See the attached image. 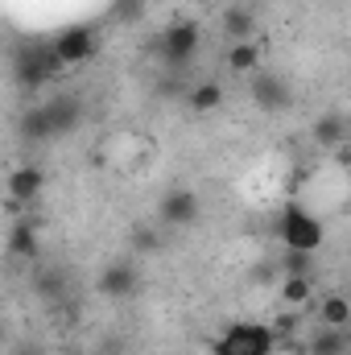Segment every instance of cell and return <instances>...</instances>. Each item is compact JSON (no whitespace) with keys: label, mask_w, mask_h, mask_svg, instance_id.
I'll list each match as a JSON object with an SVG mask.
<instances>
[{"label":"cell","mask_w":351,"mask_h":355,"mask_svg":"<svg viewBox=\"0 0 351 355\" xmlns=\"http://www.w3.org/2000/svg\"><path fill=\"white\" fill-rule=\"evenodd\" d=\"M132 248H137V252H157V248H162V236H157L153 227H137V232H132Z\"/></svg>","instance_id":"21"},{"label":"cell","mask_w":351,"mask_h":355,"mask_svg":"<svg viewBox=\"0 0 351 355\" xmlns=\"http://www.w3.org/2000/svg\"><path fill=\"white\" fill-rule=\"evenodd\" d=\"M58 75H67V67H62V58L54 54L50 42H46V46H29V50H21V58H17V83H21L25 91L46 87V83L58 79Z\"/></svg>","instance_id":"2"},{"label":"cell","mask_w":351,"mask_h":355,"mask_svg":"<svg viewBox=\"0 0 351 355\" xmlns=\"http://www.w3.org/2000/svg\"><path fill=\"white\" fill-rule=\"evenodd\" d=\"M17 132H21V141H25V145H46V141H54L46 107H29V112H21V124H17Z\"/></svg>","instance_id":"16"},{"label":"cell","mask_w":351,"mask_h":355,"mask_svg":"<svg viewBox=\"0 0 351 355\" xmlns=\"http://www.w3.org/2000/svg\"><path fill=\"white\" fill-rule=\"evenodd\" d=\"M8 252L12 257H21V261H37L42 257V240H37V227L33 223H12V232H8Z\"/></svg>","instance_id":"17"},{"label":"cell","mask_w":351,"mask_h":355,"mask_svg":"<svg viewBox=\"0 0 351 355\" xmlns=\"http://www.w3.org/2000/svg\"><path fill=\"white\" fill-rule=\"evenodd\" d=\"M141 12H145V0H116V17H120L124 25L141 21Z\"/></svg>","instance_id":"22"},{"label":"cell","mask_w":351,"mask_h":355,"mask_svg":"<svg viewBox=\"0 0 351 355\" xmlns=\"http://www.w3.org/2000/svg\"><path fill=\"white\" fill-rule=\"evenodd\" d=\"M314 141H318V149H339V145H348V120H343V112H323L318 120H314Z\"/></svg>","instance_id":"13"},{"label":"cell","mask_w":351,"mask_h":355,"mask_svg":"<svg viewBox=\"0 0 351 355\" xmlns=\"http://www.w3.org/2000/svg\"><path fill=\"white\" fill-rule=\"evenodd\" d=\"M42 186H46V174H42V166H17L8 182H4V190H8V198H17L21 207H29L37 194H42Z\"/></svg>","instance_id":"10"},{"label":"cell","mask_w":351,"mask_h":355,"mask_svg":"<svg viewBox=\"0 0 351 355\" xmlns=\"http://www.w3.org/2000/svg\"><path fill=\"white\" fill-rule=\"evenodd\" d=\"M277 293H281V306H285V310H302V306H310V302H314V277L285 272Z\"/></svg>","instance_id":"14"},{"label":"cell","mask_w":351,"mask_h":355,"mask_svg":"<svg viewBox=\"0 0 351 355\" xmlns=\"http://www.w3.org/2000/svg\"><path fill=\"white\" fill-rule=\"evenodd\" d=\"M54 54L62 58V67H83V62H91L95 54H99V29L95 25H67V29H58L54 33Z\"/></svg>","instance_id":"3"},{"label":"cell","mask_w":351,"mask_h":355,"mask_svg":"<svg viewBox=\"0 0 351 355\" xmlns=\"http://www.w3.org/2000/svg\"><path fill=\"white\" fill-rule=\"evenodd\" d=\"M95 285H99L103 297H112V302H128V297L141 289V272L128 265V261H112V265L99 272Z\"/></svg>","instance_id":"8"},{"label":"cell","mask_w":351,"mask_h":355,"mask_svg":"<svg viewBox=\"0 0 351 355\" xmlns=\"http://www.w3.org/2000/svg\"><path fill=\"white\" fill-rule=\"evenodd\" d=\"M277 236L285 244V252H314L327 244V223L318 215H310L306 207H285L277 219Z\"/></svg>","instance_id":"1"},{"label":"cell","mask_w":351,"mask_h":355,"mask_svg":"<svg viewBox=\"0 0 351 355\" xmlns=\"http://www.w3.org/2000/svg\"><path fill=\"white\" fill-rule=\"evenodd\" d=\"M248 95H252V103L261 107V112H285L289 107V87H285V79L281 75H264V71H257V75H248Z\"/></svg>","instance_id":"7"},{"label":"cell","mask_w":351,"mask_h":355,"mask_svg":"<svg viewBox=\"0 0 351 355\" xmlns=\"http://www.w3.org/2000/svg\"><path fill=\"white\" fill-rule=\"evenodd\" d=\"M223 67L232 71V75H257L261 71V46H257V37L252 42H232L228 46V54H223Z\"/></svg>","instance_id":"11"},{"label":"cell","mask_w":351,"mask_h":355,"mask_svg":"<svg viewBox=\"0 0 351 355\" xmlns=\"http://www.w3.org/2000/svg\"><path fill=\"white\" fill-rule=\"evenodd\" d=\"M314 252H285V272H298V277H310V268H314Z\"/></svg>","instance_id":"20"},{"label":"cell","mask_w":351,"mask_h":355,"mask_svg":"<svg viewBox=\"0 0 351 355\" xmlns=\"http://www.w3.org/2000/svg\"><path fill=\"white\" fill-rule=\"evenodd\" d=\"M310 306H318L314 314H318V327H348L351 322V302L343 293H323L318 302H310Z\"/></svg>","instance_id":"15"},{"label":"cell","mask_w":351,"mask_h":355,"mask_svg":"<svg viewBox=\"0 0 351 355\" xmlns=\"http://www.w3.org/2000/svg\"><path fill=\"white\" fill-rule=\"evenodd\" d=\"M198 46H203L198 21H174V25L157 37V54H162L166 67H186V62L198 54Z\"/></svg>","instance_id":"4"},{"label":"cell","mask_w":351,"mask_h":355,"mask_svg":"<svg viewBox=\"0 0 351 355\" xmlns=\"http://www.w3.org/2000/svg\"><path fill=\"white\" fill-rule=\"evenodd\" d=\"M223 29H228L232 42H252V33H257V12L244 8V4H236V8L223 12Z\"/></svg>","instance_id":"19"},{"label":"cell","mask_w":351,"mask_h":355,"mask_svg":"<svg viewBox=\"0 0 351 355\" xmlns=\"http://www.w3.org/2000/svg\"><path fill=\"white\" fill-rule=\"evenodd\" d=\"M348 352H351L348 327H318L306 343V355H348Z\"/></svg>","instance_id":"12"},{"label":"cell","mask_w":351,"mask_h":355,"mask_svg":"<svg viewBox=\"0 0 351 355\" xmlns=\"http://www.w3.org/2000/svg\"><path fill=\"white\" fill-rule=\"evenodd\" d=\"M198 215H203V198H198V190H190V186L166 190L162 202H157V223H166V227H194Z\"/></svg>","instance_id":"5"},{"label":"cell","mask_w":351,"mask_h":355,"mask_svg":"<svg viewBox=\"0 0 351 355\" xmlns=\"http://www.w3.org/2000/svg\"><path fill=\"white\" fill-rule=\"evenodd\" d=\"M0 343H4V327H0Z\"/></svg>","instance_id":"24"},{"label":"cell","mask_w":351,"mask_h":355,"mask_svg":"<svg viewBox=\"0 0 351 355\" xmlns=\"http://www.w3.org/2000/svg\"><path fill=\"white\" fill-rule=\"evenodd\" d=\"M223 339L240 355H273L277 352V335H273L268 322H232L223 331Z\"/></svg>","instance_id":"6"},{"label":"cell","mask_w":351,"mask_h":355,"mask_svg":"<svg viewBox=\"0 0 351 355\" xmlns=\"http://www.w3.org/2000/svg\"><path fill=\"white\" fill-rule=\"evenodd\" d=\"M58 355H87V352H79V347H62Z\"/></svg>","instance_id":"23"},{"label":"cell","mask_w":351,"mask_h":355,"mask_svg":"<svg viewBox=\"0 0 351 355\" xmlns=\"http://www.w3.org/2000/svg\"><path fill=\"white\" fill-rule=\"evenodd\" d=\"M186 103H190V112H198V116L219 112V107H223V83H215V79L194 83V87H190V95H186Z\"/></svg>","instance_id":"18"},{"label":"cell","mask_w":351,"mask_h":355,"mask_svg":"<svg viewBox=\"0 0 351 355\" xmlns=\"http://www.w3.org/2000/svg\"><path fill=\"white\" fill-rule=\"evenodd\" d=\"M42 107H46V116H50V132H54V137L75 132L79 120H83V103H79L75 95H54V99L42 103Z\"/></svg>","instance_id":"9"}]
</instances>
